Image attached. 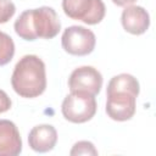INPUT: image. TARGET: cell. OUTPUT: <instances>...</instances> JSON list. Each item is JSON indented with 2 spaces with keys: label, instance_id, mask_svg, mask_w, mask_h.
<instances>
[{
  "label": "cell",
  "instance_id": "obj_1",
  "mask_svg": "<svg viewBox=\"0 0 156 156\" xmlns=\"http://www.w3.org/2000/svg\"><path fill=\"white\" fill-rule=\"evenodd\" d=\"M16 34L28 41L37 39H52L60 29L61 22L52 7L41 6L23 11L13 24Z\"/></svg>",
  "mask_w": 156,
  "mask_h": 156
},
{
  "label": "cell",
  "instance_id": "obj_2",
  "mask_svg": "<svg viewBox=\"0 0 156 156\" xmlns=\"http://www.w3.org/2000/svg\"><path fill=\"white\" fill-rule=\"evenodd\" d=\"M11 85L17 95L33 99L41 95L46 89V71L44 61L37 55H24L16 63Z\"/></svg>",
  "mask_w": 156,
  "mask_h": 156
},
{
  "label": "cell",
  "instance_id": "obj_3",
  "mask_svg": "<svg viewBox=\"0 0 156 156\" xmlns=\"http://www.w3.org/2000/svg\"><path fill=\"white\" fill-rule=\"evenodd\" d=\"M95 95L85 91H71L62 101V116L72 123H85L96 113Z\"/></svg>",
  "mask_w": 156,
  "mask_h": 156
},
{
  "label": "cell",
  "instance_id": "obj_4",
  "mask_svg": "<svg viewBox=\"0 0 156 156\" xmlns=\"http://www.w3.org/2000/svg\"><path fill=\"white\" fill-rule=\"evenodd\" d=\"M62 10L71 20L90 26L100 23L106 13L102 0H62Z\"/></svg>",
  "mask_w": 156,
  "mask_h": 156
},
{
  "label": "cell",
  "instance_id": "obj_5",
  "mask_svg": "<svg viewBox=\"0 0 156 156\" xmlns=\"http://www.w3.org/2000/svg\"><path fill=\"white\" fill-rule=\"evenodd\" d=\"M96 44L95 34L83 26L67 27L61 37V45L66 52L74 56H85L93 52Z\"/></svg>",
  "mask_w": 156,
  "mask_h": 156
},
{
  "label": "cell",
  "instance_id": "obj_6",
  "mask_svg": "<svg viewBox=\"0 0 156 156\" xmlns=\"http://www.w3.org/2000/svg\"><path fill=\"white\" fill-rule=\"evenodd\" d=\"M106 113L117 122L129 121L136 110L138 94L128 90H111L106 91Z\"/></svg>",
  "mask_w": 156,
  "mask_h": 156
},
{
  "label": "cell",
  "instance_id": "obj_7",
  "mask_svg": "<svg viewBox=\"0 0 156 156\" xmlns=\"http://www.w3.org/2000/svg\"><path fill=\"white\" fill-rule=\"evenodd\" d=\"M102 74L91 66H82L72 71L68 78L71 91H85L93 95L100 93L102 88Z\"/></svg>",
  "mask_w": 156,
  "mask_h": 156
},
{
  "label": "cell",
  "instance_id": "obj_8",
  "mask_svg": "<svg viewBox=\"0 0 156 156\" xmlns=\"http://www.w3.org/2000/svg\"><path fill=\"white\" fill-rule=\"evenodd\" d=\"M121 22L126 32L133 35H141L149 29L150 16L143 6L129 5L124 7L121 16Z\"/></svg>",
  "mask_w": 156,
  "mask_h": 156
},
{
  "label": "cell",
  "instance_id": "obj_9",
  "mask_svg": "<svg viewBox=\"0 0 156 156\" xmlns=\"http://www.w3.org/2000/svg\"><path fill=\"white\" fill-rule=\"evenodd\" d=\"M57 143V132L51 124H38L28 134L29 147L35 152H49Z\"/></svg>",
  "mask_w": 156,
  "mask_h": 156
},
{
  "label": "cell",
  "instance_id": "obj_10",
  "mask_svg": "<svg viewBox=\"0 0 156 156\" xmlns=\"http://www.w3.org/2000/svg\"><path fill=\"white\" fill-rule=\"evenodd\" d=\"M22 151V139L16 124L0 119V156H17Z\"/></svg>",
  "mask_w": 156,
  "mask_h": 156
},
{
  "label": "cell",
  "instance_id": "obj_11",
  "mask_svg": "<svg viewBox=\"0 0 156 156\" xmlns=\"http://www.w3.org/2000/svg\"><path fill=\"white\" fill-rule=\"evenodd\" d=\"M15 55V43L12 38L0 30V66L7 65Z\"/></svg>",
  "mask_w": 156,
  "mask_h": 156
},
{
  "label": "cell",
  "instance_id": "obj_12",
  "mask_svg": "<svg viewBox=\"0 0 156 156\" xmlns=\"http://www.w3.org/2000/svg\"><path fill=\"white\" fill-rule=\"evenodd\" d=\"M69 155L71 156H76V155H93V156H96L98 150L95 149V146L91 141L80 140V141H77L73 145V147L69 151Z\"/></svg>",
  "mask_w": 156,
  "mask_h": 156
},
{
  "label": "cell",
  "instance_id": "obj_13",
  "mask_svg": "<svg viewBox=\"0 0 156 156\" xmlns=\"http://www.w3.org/2000/svg\"><path fill=\"white\" fill-rule=\"evenodd\" d=\"M16 12V6L11 0H0V24L10 21Z\"/></svg>",
  "mask_w": 156,
  "mask_h": 156
},
{
  "label": "cell",
  "instance_id": "obj_14",
  "mask_svg": "<svg viewBox=\"0 0 156 156\" xmlns=\"http://www.w3.org/2000/svg\"><path fill=\"white\" fill-rule=\"evenodd\" d=\"M11 105H12V101L9 98V95L4 90L0 89V113L9 111L11 108Z\"/></svg>",
  "mask_w": 156,
  "mask_h": 156
},
{
  "label": "cell",
  "instance_id": "obj_15",
  "mask_svg": "<svg viewBox=\"0 0 156 156\" xmlns=\"http://www.w3.org/2000/svg\"><path fill=\"white\" fill-rule=\"evenodd\" d=\"M115 5H117V6H123V7H126V6H129V5H133L136 0H111Z\"/></svg>",
  "mask_w": 156,
  "mask_h": 156
}]
</instances>
